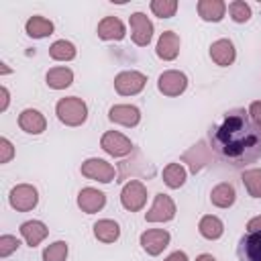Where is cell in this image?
<instances>
[{
    "label": "cell",
    "mask_w": 261,
    "mask_h": 261,
    "mask_svg": "<svg viewBox=\"0 0 261 261\" xmlns=\"http://www.w3.org/2000/svg\"><path fill=\"white\" fill-rule=\"evenodd\" d=\"M208 143L214 155L232 169H245L261 157V128L245 108H232L220 124H212Z\"/></svg>",
    "instance_id": "1"
},
{
    "label": "cell",
    "mask_w": 261,
    "mask_h": 261,
    "mask_svg": "<svg viewBox=\"0 0 261 261\" xmlns=\"http://www.w3.org/2000/svg\"><path fill=\"white\" fill-rule=\"evenodd\" d=\"M55 114H57V118L63 124H67V126H80L88 118V106H86V102L82 98L69 96V98H61L57 102Z\"/></svg>",
    "instance_id": "2"
},
{
    "label": "cell",
    "mask_w": 261,
    "mask_h": 261,
    "mask_svg": "<svg viewBox=\"0 0 261 261\" xmlns=\"http://www.w3.org/2000/svg\"><path fill=\"white\" fill-rule=\"evenodd\" d=\"M147 84V77L141 71H120L114 77V88L120 96H135L139 94Z\"/></svg>",
    "instance_id": "3"
},
{
    "label": "cell",
    "mask_w": 261,
    "mask_h": 261,
    "mask_svg": "<svg viewBox=\"0 0 261 261\" xmlns=\"http://www.w3.org/2000/svg\"><path fill=\"white\" fill-rule=\"evenodd\" d=\"M120 202H122V206H124L126 210H130V212L141 210V208L145 206V202H147V188H145L139 179L128 181V184L122 188V192H120Z\"/></svg>",
    "instance_id": "4"
},
{
    "label": "cell",
    "mask_w": 261,
    "mask_h": 261,
    "mask_svg": "<svg viewBox=\"0 0 261 261\" xmlns=\"http://www.w3.org/2000/svg\"><path fill=\"white\" fill-rule=\"evenodd\" d=\"M37 202H39V194L29 184H20V186H16V188L10 190V206L14 210H18V212L33 210L37 206Z\"/></svg>",
    "instance_id": "5"
},
{
    "label": "cell",
    "mask_w": 261,
    "mask_h": 261,
    "mask_svg": "<svg viewBox=\"0 0 261 261\" xmlns=\"http://www.w3.org/2000/svg\"><path fill=\"white\" fill-rule=\"evenodd\" d=\"M237 257L239 261H261V230L247 232L239 239Z\"/></svg>",
    "instance_id": "6"
},
{
    "label": "cell",
    "mask_w": 261,
    "mask_h": 261,
    "mask_svg": "<svg viewBox=\"0 0 261 261\" xmlns=\"http://www.w3.org/2000/svg\"><path fill=\"white\" fill-rule=\"evenodd\" d=\"M157 88L161 94L165 96H179L186 92L188 88V77L186 73L181 71H175V69H169V71H163L157 80Z\"/></svg>",
    "instance_id": "7"
},
{
    "label": "cell",
    "mask_w": 261,
    "mask_h": 261,
    "mask_svg": "<svg viewBox=\"0 0 261 261\" xmlns=\"http://www.w3.org/2000/svg\"><path fill=\"white\" fill-rule=\"evenodd\" d=\"M175 216V204L167 194H157L151 210L145 214L147 222H167Z\"/></svg>",
    "instance_id": "8"
},
{
    "label": "cell",
    "mask_w": 261,
    "mask_h": 261,
    "mask_svg": "<svg viewBox=\"0 0 261 261\" xmlns=\"http://www.w3.org/2000/svg\"><path fill=\"white\" fill-rule=\"evenodd\" d=\"M100 145H102V149H104L108 155H112V157H124V155H128V153L133 151V143H130L124 135H120V133H116V130L104 133Z\"/></svg>",
    "instance_id": "9"
},
{
    "label": "cell",
    "mask_w": 261,
    "mask_h": 261,
    "mask_svg": "<svg viewBox=\"0 0 261 261\" xmlns=\"http://www.w3.org/2000/svg\"><path fill=\"white\" fill-rule=\"evenodd\" d=\"M82 175L102 181V184H110L114 179V167L110 163H106L104 159H88L82 163Z\"/></svg>",
    "instance_id": "10"
},
{
    "label": "cell",
    "mask_w": 261,
    "mask_h": 261,
    "mask_svg": "<svg viewBox=\"0 0 261 261\" xmlns=\"http://www.w3.org/2000/svg\"><path fill=\"white\" fill-rule=\"evenodd\" d=\"M130 29H133V41L139 47H145L151 43L153 37V22L143 14V12H135L130 14Z\"/></svg>",
    "instance_id": "11"
},
{
    "label": "cell",
    "mask_w": 261,
    "mask_h": 261,
    "mask_svg": "<svg viewBox=\"0 0 261 261\" xmlns=\"http://www.w3.org/2000/svg\"><path fill=\"white\" fill-rule=\"evenodd\" d=\"M169 245V232L163 228H151L141 234V247L149 255H159Z\"/></svg>",
    "instance_id": "12"
},
{
    "label": "cell",
    "mask_w": 261,
    "mask_h": 261,
    "mask_svg": "<svg viewBox=\"0 0 261 261\" xmlns=\"http://www.w3.org/2000/svg\"><path fill=\"white\" fill-rule=\"evenodd\" d=\"M108 118L116 124H122V126H137L139 120H141V112L137 106H130V104H116L110 108L108 112Z\"/></svg>",
    "instance_id": "13"
},
{
    "label": "cell",
    "mask_w": 261,
    "mask_h": 261,
    "mask_svg": "<svg viewBox=\"0 0 261 261\" xmlns=\"http://www.w3.org/2000/svg\"><path fill=\"white\" fill-rule=\"evenodd\" d=\"M104 204H106V196L100 190H94V188H84L77 196V206L86 214H94V212L102 210Z\"/></svg>",
    "instance_id": "14"
},
{
    "label": "cell",
    "mask_w": 261,
    "mask_h": 261,
    "mask_svg": "<svg viewBox=\"0 0 261 261\" xmlns=\"http://www.w3.org/2000/svg\"><path fill=\"white\" fill-rule=\"evenodd\" d=\"M18 126H20L24 133H29V135H41V133L45 130L47 122H45V116H43L39 110L27 108V110H22L20 116H18Z\"/></svg>",
    "instance_id": "15"
},
{
    "label": "cell",
    "mask_w": 261,
    "mask_h": 261,
    "mask_svg": "<svg viewBox=\"0 0 261 261\" xmlns=\"http://www.w3.org/2000/svg\"><path fill=\"white\" fill-rule=\"evenodd\" d=\"M210 57H212V61H214L216 65L226 67V65H230V63L234 61V57H237L234 45H232L228 39H218V41H214L212 47H210Z\"/></svg>",
    "instance_id": "16"
},
{
    "label": "cell",
    "mask_w": 261,
    "mask_h": 261,
    "mask_svg": "<svg viewBox=\"0 0 261 261\" xmlns=\"http://www.w3.org/2000/svg\"><path fill=\"white\" fill-rule=\"evenodd\" d=\"M177 53H179V37L173 31L161 33V37L157 41V57H161L165 61H171V59L177 57Z\"/></svg>",
    "instance_id": "17"
},
{
    "label": "cell",
    "mask_w": 261,
    "mask_h": 261,
    "mask_svg": "<svg viewBox=\"0 0 261 261\" xmlns=\"http://www.w3.org/2000/svg\"><path fill=\"white\" fill-rule=\"evenodd\" d=\"M98 37L104 41H120L124 39V24L116 16H104L98 24Z\"/></svg>",
    "instance_id": "18"
},
{
    "label": "cell",
    "mask_w": 261,
    "mask_h": 261,
    "mask_svg": "<svg viewBox=\"0 0 261 261\" xmlns=\"http://www.w3.org/2000/svg\"><path fill=\"white\" fill-rule=\"evenodd\" d=\"M47 232H49V228L41 220H27L20 224V234L27 241V245H31V247H37L47 237Z\"/></svg>",
    "instance_id": "19"
},
{
    "label": "cell",
    "mask_w": 261,
    "mask_h": 261,
    "mask_svg": "<svg viewBox=\"0 0 261 261\" xmlns=\"http://www.w3.org/2000/svg\"><path fill=\"white\" fill-rule=\"evenodd\" d=\"M226 10V4L222 0H200L198 2V14L206 22H218L222 20Z\"/></svg>",
    "instance_id": "20"
},
{
    "label": "cell",
    "mask_w": 261,
    "mask_h": 261,
    "mask_svg": "<svg viewBox=\"0 0 261 261\" xmlns=\"http://www.w3.org/2000/svg\"><path fill=\"white\" fill-rule=\"evenodd\" d=\"M234 200H237V192H234L232 184L222 181V184L214 186L212 192H210V202L218 208H228V206L234 204Z\"/></svg>",
    "instance_id": "21"
},
{
    "label": "cell",
    "mask_w": 261,
    "mask_h": 261,
    "mask_svg": "<svg viewBox=\"0 0 261 261\" xmlns=\"http://www.w3.org/2000/svg\"><path fill=\"white\" fill-rule=\"evenodd\" d=\"M184 161L190 165V169L196 173V171H200L208 161H210V153H208V149L204 147V143H198V145H194L190 151H186L184 153Z\"/></svg>",
    "instance_id": "22"
},
{
    "label": "cell",
    "mask_w": 261,
    "mask_h": 261,
    "mask_svg": "<svg viewBox=\"0 0 261 261\" xmlns=\"http://www.w3.org/2000/svg\"><path fill=\"white\" fill-rule=\"evenodd\" d=\"M47 86L53 90H63L67 86H71L73 82V71L69 67H53L47 71Z\"/></svg>",
    "instance_id": "23"
},
{
    "label": "cell",
    "mask_w": 261,
    "mask_h": 261,
    "mask_svg": "<svg viewBox=\"0 0 261 261\" xmlns=\"http://www.w3.org/2000/svg\"><path fill=\"white\" fill-rule=\"evenodd\" d=\"M198 230H200V234L204 237V239H208V241H216V239H220L222 237V232H224V224H222V220L220 218H216V216H202V220H200V224H198Z\"/></svg>",
    "instance_id": "24"
},
{
    "label": "cell",
    "mask_w": 261,
    "mask_h": 261,
    "mask_svg": "<svg viewBox=\"0 0 261 261\" xmlns=\"http://www.w3.org/2000/svg\"><path fill=\"white\" fill-rule=\"evenodd\" d=\"M27 29V35L33 37V39H43V37H49L53 33V22L43 18V16H31L24 24Z\"/></svg>",
    "instance_id": "25"
},
{
    "label": "cell",
    "mask_w": 261,
    "mask_h": 261,
    "mask_svg": "<svg viewBox=\"0 0 261 261\" xmlns=\"http://www.w3.org/2000/svg\"><path fill=\"white\" fill-rule=\"evenodd\" d=\"M94 234H96V239L102 241V243H114V241L120 237V228H118V224H116L114 220L104 218V220H98V222L94 224Z\"/></svg>",
    "instance_id": "26"
},
{
    "label": "cell",
    "mask_w": 261,
    "mask_h": 261,
    "mask_svg": "<svg viewBox=\"0 0 261 261\" xmlns=\"http://www.w3.org/2000/svg\"><path fill=\"white\" fill-rule=\"evenodd\" d=\"M49 55L51 59L55 61H71L75 57V45L61 39V41H55L51 47H49Z\"/></svg>",
    "instance_id": "27"
},
{
    "label": "cell",
    "mask_w": 261,
    "mask_h": 261,
    "mask_svg": "<svg viewBox=\"0 0 261 261\" xmlns=\"http://www.w3.org/2000/svg\"><path fill=\"white\" fill-rule=\"evenodd\" d=\"M163 181H165L167 188L177 190V188L184 186V181H186V169H184L179 163H169V165L163 169Z\"/></svg>",
    "instance_id": "28"
},
{
    "label": "cell",
    "mask_w": 261,
    "mask_h": 261,
    "mask_svg": "<svg viewBox=\"0 0 261 261\" xmlns=\"http://www.w3.org/2000/svg\"><path fill=\"white\" fill-rule=\"evenodd\" d=\"M241 179L251 198H261V169H247Z\"/></svg>",
    "instance_id": "29"
},
{
    "label": "cell",
    "mask_w": 261,
    "mask_h": 261,
    "mask_svg": "<svg viewBox=\"0 0 261 261\" xmlns=\"http://www.w3.org/2000/svg\"><path fill=\"white\" fill-rule=\"evenodd\" d=\"M151 10H153V14L159 16V18H169V16L175 14L177 2H175V0H153V2H151Z\"/></svg>",
    "instance_id": "30"
},
{
    "label": "cell",
    "mask_w": 261,
    "mask_h": 261,
    "mask_svg": "<svg viewBox=\"0 0 261 261\" xmlns=\"http://www.w3.org/2000/svg\"><path fill=\"white\" fill-rule=\"evenodd\" d=\"M228 12H230V18L234 22H247L251 18V6L243 0H234L228 4Z\"/></svg>",
    "instance_id": "31"
},
{
    "label": "cell",
    "mask_w": 261,
    "mask_h": 261,
    "mask_svg": "<svg viewBox=\"0 0 261 261\" xmlns=\"http://www.w3.org/2000/svg\"><path fill=\"white\" fill-rule=\"evenodd\" d=\"M65 257H67V245L63 241H55L43 251V261H65Z\"/></svg>",
    "instance_id": "32"
},
{
    "label": "cell",
    "mask_w": 261,
    "mask_h": 261,
    "mask_svg": "<svg viewBox=\"0 0 261 261\" xmlns=\"http://www.w3.org/2000/svg\"><path fill=\"white\" fill-rule=\"evenodd\" d=\"M18 239L12 234H2L0 237V257H8L10 253H14L18 249Z\"/></svg>",
    "instance_id": "33"
},
{
    "label": "cell",
    "mask_w": 261,
    "mask_h": 261,
    "mask_svg": "<svg viewBox=\"0 0 261 261\" xmlns=\"http://www.w3.org/2000/svg\"><path fill=\"white\" fill-rule=\"evenodd\" d=\"M14 157V147L8 139H0V163H8Z\"/></svg>",
    "instance_id": "34"
},
{
    "label": "cell",
    "mask_w": 261,
    "mask_h": 261,
    "mask_svg": "<svg viewBox=\"0 0 261 261\" xmlns=\"http://www.w3.org/2000/svg\"><path fill=\"white\" fill-rule=\"evenodd\" d=\"M249 116L257 122V120H261V100H257V102H253L251 106H249Z\"/></svg>",
    "instance_id": "35"
},
{
    "label": "cell",
    "mask_w": 261,
    "mask_h": 261,
    "mask_svg": "<svg viewBox=\"0 0 261 261\" xmlns=\"http://www.w3.org/2000/svg\"><path fill=\"white\" fill-rule=\"evenodd\" d=\"M255 230H261V216H255L247 222V232H255Z\"/></svg>",
    "instance_id": "36"
},
{
    "label": "cell",
    "mask_w": 261,
    "mask_h": 261,
    "mask_svg": "<svg viewBox=\"0 0 261 261\" xmlns=\"http://www.w3.org/2000/svg\"><path fill=\"white\" fill-rule=\"evenodd\" d=\"M165 261H188V255L184 251H173Z\"/></svg>",
    "instance_id": "37"
},
{
    "label": "cell",
    "mask_w": 261,
    "mask_h": 261,
    "mask_svg": "<svg viewBox=\"0 0 261 261\" xmlns=\"http://www.w3.org/2000/svg\"><path fill=\"white\" fill-rule=\"evenodd\" d=\"M2 104H0V110H6V106H8V90L2 86Z\"/></svg>",
    "instance_id": "38"
},
{
    "label": "cell",
    "mask_w": 261,
    "mask_h": 261,
    "mask_svg": "<svg viewBox=\"0 0 261 261\" xmlns=\"http://www.w3.org/2000/svg\"><path fill=\"white\" fill-rule=\"evenodd\" d=\"M196 261H216V259H214L212 255H208V253H204V255H200V257H198Z\"/></svg>",
    "instance_id": "39"
},
{
    "label": "cell",
    "mask_w": 261,
    "mask_h": 261,
    "mask_svg": "<svg viewBox=\"0 0 261 261\" xmlns=\"http://www.w3.org/2000/svg\"><path fill=\"white\" fill-rule=\"evenodd\" d=\"M257 124H259V128H261V120H257Z\"/></svg>",
    "instance_id": "40"
}]
</instances>
